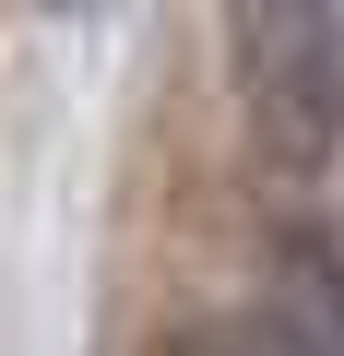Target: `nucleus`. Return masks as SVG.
I'll return each instance as SVG.
<instances>
[{"instance_id": "nucleus-2", "label": "nucleus", "mask_w": 344, "mask_h": 356, "mask_svg": "<svg viewBox=\"0 0 344 356\" xmlns=\"http://www.w3.org/2000/svg\"><path fill=\"white\" fill-rule=\"evenodd\" d=\"M285 321H309L332 356H344V238H285Z\"/></svg>"}, {"instance_id": "nucleus-1", "label": "nucleus", "mask_w": 344, "mask_h": 356, "mask_svg": "<svg viewBox=\"0 0 344 356\" xmlns=\"http://www.w3.org/2000/svg\"><path fill=\"white\" fill-rule=\"evenodd\" d=\"M238 107L261 166L309 178L344 154V13L332 0H249L238 13Z\"/></svg>"}, {"instance_id": "nucleus-3", "label": "nucleus", "mask_w": 344, "mask_h": 356, "mask_svg": "<svg viewBox=\"0 0 344 356\" xmlns=\"http://www.w3.org/2000/svg\"><path fill=\"white\" fill-rule=\"evenodd\" d=\"M166 356H332L309 321H285V309H249V321H202V332H179Z\"/></svg>"}]
</instances>
